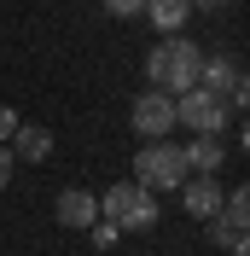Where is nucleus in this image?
<instances>
[{
    "mask_svg": "<svg viewBox=\"0 0 250 256\" xmlns=\"http://www.w3.org/2000/svg\"><path fill=\"white\" fill-rule=\"evenodd\" d=\"M198 70H204V52L186 35H169V41H157V47L146 52V76H152L157 94H169V99L192 94V88H198Z\"/></svg>",
    "mask_w": 250,
    "mask_h": 256,
    "instance_id": "1",
    "label": "nucleus"
},
{
    "mask_svg": "<svg viewBox=\"0 0 250 256\" xmlns=\"http://www.w3.org/2000/svg\"><path fill=\"white\" fill-rule=\"evenodd\" d=\"M99 222H110L116 233H152L157 227V192L134 186V180H116L99 198Z\"/></svg>",
    "mask_w": 250,
    "mask_h": 256,
    "instance_id": "2",
    "label": "nucleus"
},
{
    "mask_svg": "<svg viewBox=\"0 0 250 256\" xmlns=\"http://www.w3.org/2000/svg\"><path fill=\"white\" fill-rule=\"evenodd\" d=\"M180 180H186V152L174 140H152L134 158V186L146 192H180Z\"/></svg>",
    "mask_w": 250,
    "mask_h": 256,
    "instance_id": "3",
    "label": "nucleus"
},
{
    "mask_svg": "<svg viewBox=\"0 0 250 256\" xmlns=\"http://www.w3.org/2000/svg\"><path fill=\"white\" fill-rule=\"evenodd\" d=\"M174 122H186L192 134H221L227 128V99L210 94V88H192V94L174 99Z\"/></svg>",
    "mask_w": 250,
    "mask_h": 256,
    "instance_id": "4",
    "label": "nucleus"
},
{
    "mask_svg": "<svg viewBox=\"0 0 250 256\" xmlns=\"http://www.w3.org/2000/svg\"><path fill=\"white\" fill-rule=\"evenodd\" d=\"M210 227H216V244H221V250H244V233H250V192L233 186L227 198H221V210L210 216Z\"/></svg>",
    "mask_w": 250,
    "mask_h": 256,
    "instance_id": "5",
    "label": "nucleus"
},
{
    "mask_svg": "<svg viewBox=\"0 0 250 256\" xmlns=\"http://www.w3.org/2000/svg\"><path fill=\"white\" fill-rule=\"evenodd\" d=\"M128 122H134V134H146V140H169V128H174V99L157 94V88H146V94L134 99Z\"/></svg>",
    "mask_w": 250,
    "mask_h": 256,
    "instance_id": "6",
    "label": "nucleus"
},
{
    "mask_svg": "<svg viewBox=\"0 0 250 256\" xmlns=\"http://www.w3.org/2000/svg\"><path fill=\"white\" fill-rule=\"evenodd\" d=\"M198 88L221 94L227 105H244V99H250V88H244V76H238V64H233V58H204V70H198Z\"/></svg>",
    "mask_w": 250,
    "mask_h": 256,
    "instance_id": "7",
    "label": "nucleus"
},
{
    "mask_svg": "<svg viewBox=\"0 0 250 256\" xmlns=\"http://www.w3.org/2000/svg\"><path fill=\"white\" fill-rule=\"evenodd\" d=\"M221 198H227V192H221L216 175H186V180H180V204H186V216H198V222H210V216H216Z\"/></svg>",
    "mask_w": 250,
    "mask_h": 256,
    "instance_id": "8",
    "label": "nucleus"
},
{
    "mask_svg": "<svg viewBox=\"0 0 250 256\" xmlns=\"http://www.w3.org/2000/svg\"><path fill=\"white\" fill-rule=\"evenodd\" d=\"M52 216H58V227H76V233H82V227L99 222V198H94V192H82V186H64Z\"/></svg>",
    "mask_w": 250,
    "mask_h": 256,
    "instance_id": "9",
    "label": "nucleus"
},
{
    "mask_svg": "<svg viewBox=\"0 0 250 256\" xmlns=\"http://www.w3.org/2000/svg\"><path fill=\"white\" fill-rule=\"evenodd\" d=\"M6 152H12V163H18V158L47 163V158H52V128H41V122H18V134L6 140Z\"/></svg>",
    "mask_w": 250,
    "mask_h": 256,
    "instance_id": "10",
    "label": "nucleus"
},
{
    "mask_svg": "<svg viewBox=\"0 0 250 256\" xmlns=\"http://www.w3.org/2000/svg\"><path fill=\"white\" fill-rule=\"evenodd\" d=\"M186 152V175H216L221 163H227V152H221V134H198L192 146H180Z\"/></svg>",
    "mask_w": 250,
    "mask_h": 256,
    "instance_id": "11",
    "label": "nucleus"
},
{
    "mask_svg": "<svg viewBox=\"0 0 250 256\" xmlns=\"http://www.w3.org/2000/svg\"><path fill=\"white\" fill-rule=\"evenodd\" d=\"M140 12L152 18L157 30H163V41H169V35H180V30L192 24V6H186V0H146Z\"/></svg>",
    "mask_w": 250,
    "mask_h": 256,
    "instance_id": "12",
    "label": "nucleus"
},
{
    "mask_svg": "<svg viewBox=\"0 0 250 256\" xmlns=\"http://www.w3.org/2000/svg\"><path fill=\"white\" fill-rule=\"evenodd\" d=\"M88 233H94V250H110V244L122 239V233H116V227H110V222H94V227H88Z\"/></svg>",
    "mask_w": 250,
    "mask_h": 256,
    "instance_id": "13",
    "label": "nucleus"
},
{
    "mask_svg": "<svg viewBox=\"0 0 250 256\" xmlns=\"http://www.w3.org/2000/svg\"><path fill=\"white\" fill-rule=\"evenodd\" d=\"M140 6H146V0H105V12H110V18H134Z\"/></svg>",
    "mask_w": 250,
    "mask_h": 256,
    "instance_id": "14",
    "label": "nucleus"
},
{
    "mask_svg": "<svg viewBox=\"0 0 250 256\" xmlns=\"http://www.w3.org/2000/svg\"><path fill=\"white\" fill-rule=\"evenodd\" d=\"M12 134H18V111H12V105H0V146L12 140Z\"/></svg>",
    "mask_w": 250,
    "mask_h": 256,
    "instance_id": "15",
    "label": "nucleus"
},
{
    "mask_svg": "<svg viewBox=\"0 0 250 256\" xmlns=\"http://www.w3.org/2000/svg\"><path fill=\"white\" fill-rule=\"evenodd\" d=\"M6 180H12V152L0 146V186H6Z\"/></svg>",
    "mask_w": 250,
    "mask_h": 256,
    "instance_id": "16",
    "label": "nucleus"
},
{
    "mask_svg": "<svg viewBox=\"0 0 250 256\" xmlns=\"http://www.w3.org/2000/svg\"><path fill=\"white\" fill-rule=\"evenodd\" d=\"M186 6H192V12H198V6H221V0H186Z\"/></svg>",
    "mask_w": 250,
    "mask_h": 256,
    "instance_id": "17",
    "label": "nucleus"
}]
</instances>
